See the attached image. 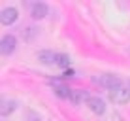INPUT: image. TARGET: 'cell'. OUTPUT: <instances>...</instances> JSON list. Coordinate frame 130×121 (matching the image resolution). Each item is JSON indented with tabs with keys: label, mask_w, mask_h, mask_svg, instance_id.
<instances>
[{
	"label": "cell",
	"mask_w": 130,
	"mask_h": 121,
	"mask_svg": "<svg viewBox=\"0 0 130 121\" xmlns=\"http://www.w3.org/2000/svg\"><path fill=\"white\" fill-rule=\"evenodd\" d=\"M83 97H85V95H83V91H74V89H72V91H70V100L74 102L75 106H77V104H81Z\"/></svg>",
	"instance_id": "cell-11"
},
{
	"label": "cell",
	"mask_w": 130,
	"mask_h": 121,
	"mask_svg": "<svg viewBox=\"0 0 130 121\" xmlns=\"http://www.w3.org/2000/svg\"><path fill=\"white\" fill-rule=\"evenodd\" d=\"M49 13V8L45 6V4H42V2H34L32 4V19H36V21H40V19H43Z\"/></svg>",
	"instance_id": "cell-7"
},
{
	"label": "cell",
	"mask_w": 130,
	"mask_h": 121,
	"mask_svg": "<svg viewBox=\"0 0 130 121\" xmlns=\"http://www.w3.org/2000/svg\"><path fill=\"white\" fill-rule=\"evenodd\" d=\"M72 76H74V72H72V70L68 68V70H66V72H64V78H72Z\"/></svg>",
	"instance_id": "cell-13"
},
{
	"label": "cell",
	"mask_w": 130,
	"mask_h": 121,
	"mask_svg": "<svg viewBox=\"0 0 130 121\" xmlns=\"http://www.w3.org/2000/svg\"><path fill=\"white\" fill-rule=\"evenodd\" d=\"M17 47V38L13 36V34H6V36H2V40H0V53L2 55H11L13 51H15Z\"/></svg>",
	"instance_id": "cell-3"
},
{
	"label": "cell",
	"mask_w": 130,
	"mask_h": 121,
	"mask_svg": "<svg viewBox=\"0 0 130 121\" xmlns=\"http://www.w3.org/2000/svg\"><path fill=\"white\" fill-rule=\"evenodd\" d=\"M128 89H130V82H128Z\"/></svg>",
	"instance_id": "cell-14"
},
{
	"label": "cell",
	"mask_w": 130,
	"mask_h": 121,
	"mask_svg": "<svg viewBox=\"0 0 130 121\" xmlns=\"http://www.w3.org/2000/svg\"><path fill=\"white\" fill-rule=\"evenodd\" d=\"M55 66H59L60 70H68V68H70V57L64 55V53H57Z\"/></svg>",
	"instance_id": "cell-9"
},
{
	"label": "cell",
	"mask_w": 130,
	"mask_h": 121,
	"mask_svg": "<svg viewBox=\"0 0 130 121\" xmlns=\"http://www.w3.org/2000/svg\"><path fill=\"white\" fill-rule=\"evenodd\" d=\"M15 110H17V102H15V100L2 98V102H0V115H2V117H8V115H11Z\"/></svg>",
	"instance_id": "cell-6"
},
{
	"label": "cell",
	"mask_w": 130,
	"mask_h": 121,
	"mask_svg": "<svg viewBox=\"0 0 130 121\" xmlns=\"http://www.w3.org/2000/svg\"><path fill=\"white\" fill-rule=\"evenodd\" d=\"M85 102H87V106L91 108V112H94L96 115H104L106 110H107L106 102L102 100V98H98V97H87Z\"/></svg>",
	"instance_id": "cell-4"
},
{
	"label": "cell",
	"mask_w": 130,
	"mask_h": 121,
	"mask_svg": "<svg viewBox=\"0 0 130 121\" xmlns=\"http://www.w3.org/2000/svg\"><path fill=\"white\" fill-rule=\"evenodd\" d=\"M109 98L115 104H128L130 102V89L124 87V85L119 89H113V91H109Z\"/></svg>",
	"instance_id": "cell-2"
},
{
	"label": "cell",
	"mask_w": 130,
	"mask_h": 121,
	"mask_svg": "<svg viewBox=\"0 0 130 121\" xmlns=\"http://www.w3.org/2000/svg\"><path fill=\"white\" fill-rule=\"evenodd\" d=\"M28 121H42V119H40L36 114H30V115H28Z\"/></svg>",
	"instance_id": "cell-12"
},
{
	"label": "cell",
	"mask_w": 130,
	"mask_h": 121,
	"mask_svg": "<svg viewBox=\"0 0 130 121\" xmlns=\"http://www.w3.org/2000/svg\"><path fill=\"white\" fill-rule=\"evenodd\" d=\"M17 19H19V11H17L15 8H11V6L4 8V10L0 11V23H2V25H6V26L13 25Z\"/></svg>",
	"instance_id": "cell-5"
},
{
	"label": "cell",
	"mask_w": 130,
	"mask_h": 121,
	"mask_svg": "<svg viewBox=\"0 0 130 121\" xmlns=\"http://www.w3.org/2000/svg\"><path fill=\"white\" fill-rule=\"evenodd\" d=\"M94 83L106 87L107 91H113V89L123 87V82H121L117 76H113V74H98V76H94Z\"/></svg>",
	"instance_id": "cell-1"
},
{
	"label": "cell",
	"mask_w": 130,
	"mask_h": 121,
	"mask_svg": "<svg viewBox=\"0 0 130 121\" xmlns=\"http://www.w3.org/2000/svg\"><path fill=\"white\" fill-rule=\"evenodd\" d=\"M38 59H40V62H43V64H55L57 53H53V51H49V49H45V51H40V53H38Z\"/></svg>",
	"instance_id": "cell-8"
},
{
	"label": "cell",
	"mask_w": 130,
	"mask_h": 121,
	"mask_svg": "<svg viewBox=\"0 0 130 121\" xmlns=\"http://www.w3.org/2000/svg\"><path fill=\"white\" fill-rule=\"evenodd\" d=\"M53 91H55V95L59 98H70V91H72V89H68L66 85H62V83H55V85H53Z\"/></svg>",
	"instance_id": "cell-10"
}]
</instances>
